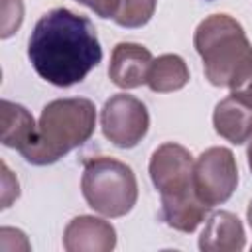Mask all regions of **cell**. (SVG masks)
<instances>
[{
    "label": "cell",
    "instance_id": "cell-1",
    "mask_svg": "<svg viewBox=\"0 0 252 252\" xmlns=\"http://www.w3.org/2000/svg\"><path fill=\"white\" fill-rule=\"evenodd\" d=\"M28 57L47 83L73 87L100 63L102 49L89 18L53 8L37 20L28 41Z\"/></svg>",
    "mask_w": 252,
    "mask_h": 252
},
{
    "label": "cell",
    "instance_id": "cell-2",
    "mask_svg": "<svg viewBox=\"0 0 252 252\" xmlns=\"http://www.w3.org/2000/svg\"><path fill=\"white\" fill-rule=\"evenodd\" d=\"M195 49L215 87L232 91L252 71V45L244 28L228 14H211L197 26Z\"/></svg>",
    "mask_w": 252,
    "mask_h": 252
},
{
    "label": "cell",
    "instance_id": "cell-3",
    "mask_svg": "<svg viewBox=\"0 0 252 252\" xmlns=\"http://www.w3.org/2000/svg\"><path fill=\"white\" fill-rule=\"evenodd\" d=\"M96 108L89 98H57L43 106L33 144L22 152L33 165L55 163L94 132Z\"/></svg>",
    "mask_w": 252,
    "mask_h": 252
},
{
    "label": "cell",
    "instance_id": "cell-4",
    "mask_svg": "<svg viewBox=\"0 0 252 252\" xmlns=\"http://www.w3.org/2000/svg\"><path fill=\"white\" fill-rule=\"evenodd\" d=\"M81 191L91 209L110 219L124 217L138 201V181L132 167L106 156L85 161Z\"/></svg>",
    "mask_w": 252,
    "mask_h": 252
},
{
    "label": "cell",
    "instance_id": "cell-5",
    "mask_svg": "<svg viewBox=\"0 0 252 252\" xmlns=\"http://www.w3.org/2000/svg\"><path fill=\"white\" fill-rule=\"evenodd\" d=\"M238 185V167L234 154L228 148L213 146L205 150L193 163V187L197 197L217 207L226 203Z\"/></svg>",
    "mask_w": 252,
    "mask_h": 252
},
{
    "label": "cell",
    "instance_id": "cell-6",
    "mask_svg": "<svg viewBox=\"0 0 252 252\" xmlns=\"http://www.w3.org/2000/svg\"><path fill=\"white\" fill-rule=\"evenodd\" d=\"M100 126L106 140L118 148H134L150 126V114L142 100L132 94H112L100 110Z\"/></svg>",
    "mask_w": 252,
    "mask_h": 252
},
{
    "label": "cell",
    "instance_id": "cell-7",
    "mask_svg": "<svg viewBox=\"0 0 252 252\" xmlns=\"http://www.w3.org/2000/svg\"><path fill=\"white\" fill-rule=\"evenodd\" d=\"M150 177L161 199H175L193 193V156L175 142H165L150 158Z\"/></svg>",
    "mask_w": 252,
    "mask_h": 252
},
{
    "label": "cell",
    "instance_id": "cell-8",
    "mask_svg": "<svg viewBox=\"0 0 252 252\" xmlns=\"http://www.w3.org/2000/svg\"><path fill=\"white\" fill-rule=\"evenodd\" d=\"M63 246L67 252H110L116 246V230L104 219L81 215L65 226Z\"/></svg>",
    "mask_w": 252,
    "mask_h": 252
},
{
    "label": "cell",
    "instance_id": "cell-9",
    "mask_svg": "<svg viewBox=\"0 0 252 252\" xmlns=\"http://www.w3.org/2000/svg\"><path fill=\"white\" fill-rule=\"evenodd\" d=\"M154 57L140 43L122 41L114 45L108 65L110 81L120 89H138L148 81V71Z\"/></svg>",
    "mask_w": 252,
    "mask_h": 252
},
{
    "label": "cell",
    "instance_id": "cell-10",
    "mask_svg": "<svg viewBox=\"0 0 252 252\" xmlns=\"http://www.w3.org/2000/svg\"><path fill=\"white\" fill-rule=\"evenodd\" d=\"M244 228L240 219L230 211H215L207 217L199 236L203 252H240L244 248Z\"/></svg>",
    "mask_w": 252,
    "mask_h": 252
},
{
    "label": "cell",
    "instance_id": "cell-11",
    "mask_svg": "<svg viewBox=\"0 0 252 252\" xmlns=\"http://www.w3.org/2000/svg\"><path fill=\"white\" fill-rule=\"evenodd\" d=\"M213 126L220 138L232 144H244L252 136V102L228 94L215 106Z\"/></svg>",
    "mask_w": 252,
    "mask_h": 252
},
{
    "label": "cell",
    "instance_id": "cell-12",
    "mask_svg": "<svg viewBox=\"0 0 252 252\" xmlns=\"http://www.w3.org/2000/svg\"><path fill=\"white\" fill-rule=\"evenodd\" d=\"M37 134V124L30 110L22 104L2 100V144L16 148L20 154L28 150Z\"/></svg>",
    "mask_w": 252,
    "mask_h": 252
},
{
    "label": "cell",
    "instance_id": "cell-13",
    "mask_svg": "<svg viewBox=\"0 0 252 252\" xmlns=\"http://www.w3.org/2000/svg\"><path fill=\"white\" fill-rule=\"evenodd\" d=\"M209 209L211 207L205 205L195 191L175 199H161L163 220L179 232H193L205 220Z\"/></svg>",
    "mask_w": 252,
    "mask_h": 252
},
{
    "label": "cell",
    "instance_id": "cell-14",
    "mask_svg": "<svg viewBox=\"0 0 252 252\" xmlns=\"http://www.w3.org/2000/svg\"><path fill=\"white\" fill-rule=\"evenodd\" d=\"M189 83V69L185 61L175 53L159 55L152 61L146 85L154 93H173Z\"/></svg>",
    "mask_w": 252,
    "mask_h": 252
},
{
    "label": "cell",
    "instance_id": "cell-15",
    "mask_svg": "<svg viewBox=\"0 0 252 252\" xmlns=\"http://www.w3.org/2000/svg\"><path fill=\"white\" fill-rule=\"evenodd\" d=\"M154 12L156 0H120L112 20L122 28H142L152 20Z\"/></svg>",
    "mask_w": 252,
    "mask_h": 252
},
{
    "label": "cell",
    "instance_id": "cell-16",
    "mask_svg": "<svg viewBox=\"0 0 252 252\" xmlns=\"http://www.w3.org/2000/svg\"><path fill=\"white\" fill-rule=\"evenodd\" d=\"M24 4L22 0H4L2 2V37H10L22 24Z\"/></svg>",
    "mask_w": 252,
    "mask_h": 252
},
{
    "label": "cell",
    "instance_id": "cell-17",
    "mask_svg": "<svg viewBox=\"0 0 252 252\" xmlns=\"http://www.w3.org/2000/svg\"><path fill=\"white\" fill-rule=\"evenodd\" d=\"M77 2L91 8L100 18H114L118 4H120V0H77Z\"/></svg>",
    "mask_w": 252,
    "mask_h": 252
},
{
    "label": "cell",
    "instance_id": "cell-18",
    "mask_svg": "<svg viewBox=\"0 0 252 252\" xmlns=\"http://www.w3.org/2000/svg\"><path fill=\"white\" fill-rule=\"evenodd\" d=\"M2 177H4V191H2V207L6 209V207H10V203L14 201V199H18V195H20V191H18V179H14L12 181V171L8 169V165L6 163H2Z\"/></svg>",
    "mask_w": 252,
    "mask_h": 252
},
{
    "label": "cell",
    "instance_id": "cell-19",
    "mask_svg": "<svg viewBox=\"0 0 252 252\" xmlns=\"http://www.w3.org/2000/svg\"><path fill=\"white\" fill-rule=\"evenodd\" d=\"M246 156H248V167H250V171H252V142H250V146H248V150H246Z\"/></svg>",
    "mask_w": 252,
    "mask_h": 252
},
{
    "label": "cell",
    "instance_id": "cell-20",
    "mask_svg": "<svg viewBox=\"0 0 252 252\" xmlns=\"http://www.w3.org/2000/svg\"><path fill=\"white\" fill-rule=\"evenodd\" d=\"M246 219H248V224H250V228H252V201L248 203V211H246Z\"/></svg>",
    "mask_w": 252,
    "mask_h": 252
}]
</instances>
